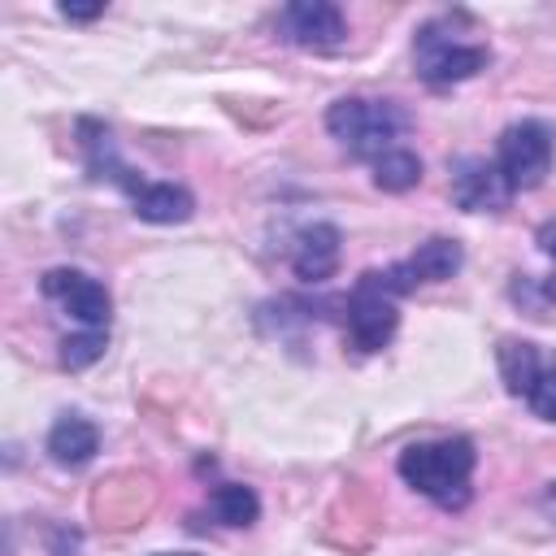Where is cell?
<instances>
[{
  "instance_id": "20",
  "label": "cell",
  "mask_w": 556,
  "mask_h": 556,
  "mask_svg": "<svg viewBox=\"0 0 556 556\" xmlns=\"http://www.w3.org/2000/svg\"><path fill=\"white\" fill-rule=\"evenodd\" d=\"M539 300H543V304H556V274L539 282Z\"/></svg>"
},
{
  "instance_id": "17",
  "label": "cell",
  "mask_w": 556,
  "mask_h": 556,
  "mask_svg": "<svg viewBox=\"0 0 556 556\" xmlns=\"http://www.w3.org/2000/svg\"><path fill=\"white\" fill-rule=\"evenodd\" d=\"M526 404H530V413H534V417L556 421V365H543V369H539L534 387L526 391Z\"/></svg>"
},
{
  "instance_id": "15",
  "label": "cell",
  "mask_w": 556,
  "mask_h": 556,
  "mask_svg": "<svg viewBox=\"0 0 556 556\" xmlns=\"http://www.w3.org/2000/svg\"><path fill=\"white\" fill-rule=\"evenodd\" d=\"M421 182V156L408 152V148H391L374 161V187L378 191H413Z\"/></svg>"
},
{
  "instance_id": "1",
  "label": "cell",
  "mask_w": 556,
  "mask_h": 556,
  "mask_svg": "<svg viewBox=\"0 0 556 556\" xmlns=\"http://www.w3.org/2000/svg\"><path fill=\"white\" fill-rule=\"evenodd\" d=\"M473 465H478V452L469 439H434V443H408L395 460L400 478L434 500L439 508H465L469 504V482H473Z\"/></svg>"
},
{
  "instance_id": "11",
  "label": "cell",
  "mask_w": 556,
  "mask_h": 556,
  "mask_svg": "<svg viewBox=\"0 0 556 556\" xmlns=\"http://www.w3.org/2000/svg\"><path fill=\"white\" fill-rule=\"evenodd\" d=\"M48 456L61 465V469H83L96 452H100V430L87 421V417H78V413H70V417H61L52 430H48Z\"/></svg>"
},
{
  "instance_id": "7",
  "label": "cell",
  "mask_w": 556,
  "mask_h": 556,
  "mask_svg": "<svg viewBox=\"0 0 556 556\" xmlns=\"http://www.w3.org/2000/svg\"><path fill=\"white\" fill-rule=\"evenodd\" d=\"M278 30L282 39H291L295 48L308 52H330L348 39V22L330 0H295L278 13Z\"/></svg>"
},
{
  "instance_id": "18",
  "label": "cell",
  "mask_w": 556,
  "mask_h": 556,
  "mask_svg": "<svg viewBox=\"0 0 556 556\" xmlns=\"http://www.w3.org/2000/svg\"><path fill=\"white\" fill-rule=\"evenodd\" d=\"M100 13H104V4H61V17H70V22H91Z\"/></svg>"
},
{
  "instance_id": "12",
  "label": "cell",
  "mask_w": 556,
  "mask_h": 556,
  "mask_svg": "<svg viewBox=\"0 0 556 556\" xmlns=\"http://www.w3.org/2000/svg\"><path fill=\"white\" fill-rule=\"evenodd\" d=\"M460 261H465L460 243L434 235V239H426V243L404 261V269L413 274V282H447V278L460 269Z\"/></svg>"
},
{
  "instance_id": "6",
  "label": "cell",
  "mask_w": 556,
  "mask_h": 556,
  "mask_svg": "<svg viewBox=\"0 0 556 556\" xmlns=\"http://www.w3.org/2000/svg\"><path fill=\"white\" fill-rule=\"evenodd\" d=\"M43 295L56 300L74 321H83V330H109V317H113V300H109V287L83 269H48L43 274Z\"/></svg>"
},
{
  "instance_id": "3",
  "label": "cell",
  "mask_w": 556,
  "mask_h": 556,
  "mask_svg": "<svg viewBox=\"0 0 556 556\" xmlns=\"http://www.w3.org/2000/svg\"><path fill=\"white\" fill-rule=\"evenodd\" d=\"M465 17H434L417 30L413 39V65L417 74L430 83V87H452V83H465L473 78L478 70H486L491 61V48L482 39H465L473 30H456Z\"/></svg>"
},
{
  "instance_id": "21",
  "label": "cell",
  "mask_w": 556,
  "mask_h": 556,
  "mask_svg": "<svg viewBox=\"0 0 556 556\" xmlns=\"http://www.w3.org/2000/svg\"><path fill=\"white\" fill-rule=\"evenodd\" d=\"M156 556H195V552H156Z\"/></svg>"
},
{
  "instance_id": "5",
  "label": "cell",
  "mask_w": 556,
  "mask_h": 556,
  "mask_svg": "<svg viewBox=\"0 0 556 556\" xmlns=\"http://www.w3.org/2000/svg\"><path fill=\"white\" fill-rule=\"evenodd\" d=\"M552 152H556V139L543 122L526 117V122H513L504 135H500V148H495V165L500 174L508 178L513 191H534L547 174H552Z\"/></svg>"
},
{
  "instance_id": "4",
  "label": "cell",
  "mask_w": 556,
  "mask_h": 556,
  "mask_svg": "<svg viewBox=\"0 0 556 556\" xmlns=\"http://www.w3.org/2000/svg\"><path fill=\"white\" fill-rule=\"evenodd\" d=\"M408 117L391 100H365V96H343L326 109V130L356 156V161H378L382 152L400 148L395 139L404 135Z\"/></svg>"
},
{
  "instance_id": "8",
  "label": "cell",
  "mask_w": 556,
  "mask_h": 556,
  "mask_svg": "<svg viewBox=\"0 0 556 556\" xmlns=\"http://www.w3.org/2000/svg\"><path fill=\"white\" fill-rule=\"evenodd\" d=\"M513 195L517 191L508 187V178L500 174L495 161H482V156L456 161V169H452V200L465 213H500V208H508Z\"/></svg>"
},
{
  "instance_id": "2",
  "label": "cell",
  "mask_w": 556,
  "mask_h": 556,
  "mask_svg": "<svg viewBox=\"0 0 556 556\" xmlns=\"http://www.w3.org/2000/svg\"><path fill=\"white\" fill-rule=\"evenodd\" d=\"M417 282L404 265H391V269H369L356 278L352 295H348V343L356 352H382L400 326V308L395 300L408 295Z\"/></svg>"
},
{
  "instance_id": "10",
  "label": "cell",
  "mask_w": 556,
  "mask_h": 556,
  "mask_svg": "<svg viewBox=\"0 0 556 556\" xmlns=\"http://www.w3.org/2000/svg\"><path fill=\"white\" fill-rule=\"evenodd\" d=\"M130 204H135V217L152 222V226H174V222H187L195 200L187 187L178 182H135L130 187Z\"/></svg>"
},
{
  "instance_id": "16",
  "label": "cell",
  "mask_w": 556,
  "mask_h": 556,
  "mask_svg": "<svg viewBox=\"0 0 556 556\" xmlns=\"http://www.w3.org/2000/svg\"><path fill=\"white\" fill-rule=\"evenodd\" d=\"M109 348V334L104 330H78V334H65L61 339V365L65 369H87L104 356Z\"/></svg>"
},
{
  "instance_id": "13",
  "label": "cell",
  "mask_w": 556,
  "mask_h": 556,
  "mask_svg": "<svg viewBox=\"0 0 556 556\" xmlns=\"http://www.w3.org/2000/svg\"><path fill=\"white\" fill-rule=\"evenodd\" d=\"M495 361H500V378H504L508 395L526 400V391L534 387V378H539V369H543L539 348L526 343V339H504V343L495 348Z\"/></svg>"
},
{
  "instance_id": "19",
  "label": "cell",
  "mask_w": 556,
  "mask_h": 556,
  "mask_svg": "<svg viewBox=\"0 0 556 556\" xmlns=\"http://www.w3.org/2000/svg\"><path fill=\"white\" fill-rule=\"evenodd\" d=\"M539 248L556 261V222H543V226H539Z\"/></svg>"
},
{
  "instance_id": "14",
  "label": "cell",
  "mask_w": 556,
  "mask_h": 556,
  "mask_svg": "<svg viewBox=\"0 0 556 556\" xmlns=\"http://www.w3.org/2000/svg\"><path fill=\"white\" fill-rule=\"evenodd\" d=\"M208 508H213V517H217L222 526H252V521L261 517V500H256V491L243 486V482H222V486H213Z\"/></svg>"
},
{
  "instance_id": "9",
  "label": "cell",
  "mask_w": 556,
  "mask_h": 556,
  "mask_svg": "<svg viewBox=\"0 0 556 556\" xmlns=\"http://www.w3.org/2000/svg\"><path fill=\"white\" fill-rule=\"evenodd\" d=\"M339 226L330 222H313L295 235V248H291V269L300 282H326L334 278L339 269Z\"/></svg>"
}]
</instances>
